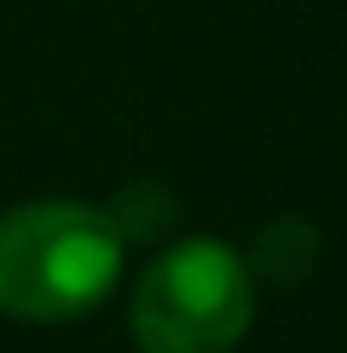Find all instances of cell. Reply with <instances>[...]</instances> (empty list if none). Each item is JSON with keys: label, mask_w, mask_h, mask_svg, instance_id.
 I'll return each instance as SVG.
<instances>
[{"label": "cell", "mask_w": 347, "mask_h": 353, "mask_svg": "<svg viewBox=\"0 0 347 353\" xmlns=\"http://www.w3.org/2000/svg\"><path fill=\"white\" fill-rule=\"evenodd\" d=\"M318 267V226L313 220H272L266 232L255 238V261H249V278H266V284H301V278H313Z\"/></svg>", "instance_id": "3"}, {"label": "cell", "mask_w": 347, "mask_h": 353, "mask_svg": "<svg viewBox=\"0 0 347 353\" xmlns=\"http://www.w3.org/2000/svg\"><path fill=\"white\" fill-rule=\"evenodd\" d=\"M127 238L93 203H23L0 214V313L81 319L116 290Z\"/></svg>", "instance_id": "1"}, {"label": "cell", "mask_w": 347, "mask_h": 353, "mask_svg": "<svg viewBox=\"0 0 347 353\" xmlns=\"http://www.w3.org/2000/svg\"><path fill=\"white\" fill-rule=\"evenodd\" d=\"M249 319V261L220 238H185L162 249L134 290V336L145 353H231Z\"/></svg>", "instance_id": "2"}, {"label": "cell", "mask_w": 347, "mask_h": 353, "mask_svg": "<svg viewBox=\"0 0 347 353\" xmlns=\"http://www.w3.org/2000/svg\"><path fill=\"white\" fill-rule=\"evenodd\" d=\"M105 214L116 220V232H122V238H156V232L174 220V203H168L162 185L139 180V185H127L122 197H116V209H105Z\"/></svg>", "instance_id": "4"}]
</instances>
